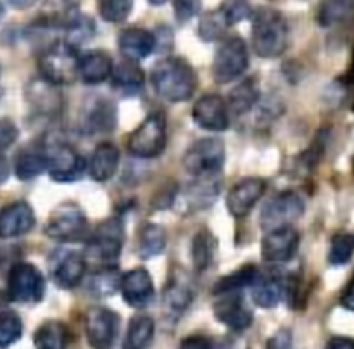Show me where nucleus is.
<instances>
[{"instance_id": "1", "label": "nucleus", "mask_w": 354, "mask_h": 349, "mask_svg": "<svg viewBox=\"0 0 354 349\" xmlns=\"http://www.w3.org/2000/svg\"><path fill=\"white\" fill-rule=\"evenodd\" d=\"M151 79L158 95L169 102L189 100L197 88L196 71L180 57H168L156 64Z\"/></svg>"}, {"instance_id": "2", "label": "nucleus", "mask_w": 354, "mask_h": 349, "mask_svg": "<svg viewBox=\"0 0 354 349\" xmlns=\"http://www.w3.org/2000/svg\"><path fill=\"white\" fill-rule=\"evenodd\" d=\"M289 44V28L279 10L261 9L252 17V47L265 59L280 57Z\"/></svg>"}, {"instance_id": "3", "label": "nucleus", "mask_w": 354, "mask_h": 349, "mask_svg": "<svg viewBox=\"0 0 354 349\" xmlns=\"http://www.w3.org/2000/svg\"><path fill=\"white\" fill-rule=\"evenodd\" d=\"M80 55L76 47L68 41H55L48 45L38 59L40 75L52 85H69L78 79Z\"/></svg>"}, {"instance_id": "4", "label": "nucleus", "mask_w": 354, "mask_h": 349, "mask_svg": "<svg viewBox=\"0 0 354 349\" xmlns=\"http://www.w3.org/2000/svg\"><path fill=\"white\" fill-rule=\"evenodd\" d=\"M121 247H123V225L118 220H106L97 227L92 235L86 258L95 261L99 270L114 268L120 259Z\"/></svg>"}, {"instance_id": "5", "label": "nucleus", "mask_w": 354, "mask_h": 349, "mask_svg": "<svg viewBox=\"0 0 354 349\" xmlns=\"http://www.w3.org/2000/svg\"><path fill=\"white\" fill-rule=\"evenodd\" d=\"M166 147V117L162 113H154L145 117L140 126L131 131L128 138V151L142 159L158 158Z\"/></svg>"}, {"instance_id": "6", "label": "nucleus", "mask_w": 354, "mask_h": 349, "mask_svg": "<svg viewBox=\"0 0 354 349\" xmlns=\"http://www.w3.org/2000/svg\"><path fill=\"white\" fill-rule=\"evenodd\" d=\"M248 66V45L241 37H230L218 47L213 61V78L221 85L232 83L244 75Z\"/></svg>"}, {"instance_id": "7", "label": "nucleus", "mask_w": 354, "mask_h": 349, "mask_svg": "<svg viewBox=\"0 0 354 349\" xmlns=\"http://www.w3.org/2000/svg\"><path fill=\"white\" fill-rule=\"evenodd\" d=\"M225 162V145L220 138H201L183 155V166L194 176L218 175Z\"/></svg>"}, {"instance_id": "8", "label": "nucleus", "mask_w": 354, "mask_h": 349, "mask_svg": "<svg viewBox=\"0 0 354 349\" xmlns=\"http://www.w3.org/2000/svg\"><path fill=\"white\" fill-rule=\"evenodd\" d=\"M304 213L303 197L292 190L277 194L268 200L261 209L259 223L265 232L275 230L280 227H289L294 221L299 220Z\"/></svg>"}, {"instance_id": "9", "label": "nucleus", "mask_w": 354, "mask_h": 349, "mask_svg": "<svg viewBox=\"0 0 354 349\" xmlns=\"http://www.w3.org/2000/svg\"><path fill=\"white\" fill-rule=\"evenodd\" d=\"M7 292L16 303H38L45 292L44 275L37 266L30 263H17L10 268L7 276Z\"/></svg>"}, {"instance_id": "10", "label": "nucleus", "mask_w": 354, "mask_h": 349, "mask_svg": "<svg viewBox=\"0 0 354 349\" xmlns=\"http://www.w3.org/2000/svg\"><path fill=\"white\" fill-rule=\"evenodd\" d=\"M86 218L82 209L73 204L59 206L45 225V234L59 242H73L86 234Z\"/></svg>"}, {"instance_id": "11", "label": "nucleus", "mask_w": 354, "mask_h": 349, "mask_svg": "<svg viewBox=\"0 0 354 349\" xmlns=\"http://www.w3.org/2000/svg\"><path fill=\"white\" fill-rule=\"evenodd\" d=\"M120 328V317L113 310L97 306L85 314V332L93 349H109L114 344Z\"/></svg>"}, {"instance_id": "12", "label": "nucleus", "mask_w": 354, "mask_h": 349, "mask_svg": "<svg viewBox=\"0 0 354 349\" xmlns=\"http://www.w3.org/2000/svg\"><path fill=\"white\" fill-rule=\"evenodd\" d=\"M47 169L55 182H75L85 171V161L69 145L54 142L45 152Z\"/></svg>"}, {"instance_id": "13", "label": "nucleus", "mask_w": 354, "mask_h": 349, "mask_svg": "<svg viewBox=\"0 0 354 349\" xmlns=\"http://www.w3.org/2000/svg\"><path fill=\"white\" fill-rule=\"evenodd\" d=\"M299 249V234L296 228L280 227L266 232L261 242V254L266 263H287L297 254Z\"/></svg>"}, {"instance_id": "14", "label": "nucleus", "mask_w": 354, "mask_h": 349, "mask_svg": "<svg viewBox=\"0 0 354 349\" xmlns=\"http://www.w3.org/2000/svg\"><path fill=\"white\" fill-rule=\"evenodd\" d=\"M192 117L196 124L207 131H225L230 124V111L221 97L209 93L194 104Z\"/></svg>"}, {"instance_id": "15", "label": "nucleus", "mask_w": 354, "mask_h": 349, "mask_svg": "<svg viewBox=\"0 0 354 349\" xmlns=\"http://www.w3.org/2000/svg\"><path fill=\"white\" fill-rule=\"evenodd\" d=\"M214 317L232 330L241 332L251 327L254 314L241 292H225L220 294V299L214 304Z\"/></svg>"}, {"instance_id": "16", "label": "nucleus", "mask_w": 354, "mask_h": 349, "mask_svg": "<svg viewBox=\"0 0 354 349\" xmlns=\"http://www.w3.org/2000/svg\"><path fill=\"white\" fill-rule=\"evenodd\" d=\"M118 287L128 306L137 308V310L151 304L154 297V282L151 279V273L144 268H135L124 273Z\"/></svg>"}, {"instance_id": "17", "label": "nucleus", "mask_w": 354, "mask_h": 349, "mask_svg": "<svg viewBox=\"0 0 354 349\" xmlns=\"http://www.w3.org/2000/svg\"><path fill=\"white\" fill-rule=\"evenodd\" d=\"M266 190V182L263 178H244L232 187L227 197L228 213L235 218H244L251 213Z\"/></svg>"}, {"instance_id": "18", "label": "nucleus", "mask_w": 354, "mask_h": 349, "mask_svg": "<svg viewBox=\"0 0 354 349\" xmlns=\"http://www.w3.org/2000/svg\"><path fill=\"white\" fill-rule=\"evenodd\" d=\"M35 227V213L23 200L9 204L0 211V238H14L28 234Z\"/></svg>"}, {"instance_id": "19", "label": "nucleus", "mask_w": 354, "mask_h": 349, "mask_svg": "<svg viewBox=\"0 0 354 349\" xmlns=\"http://www.w3.org/2000/svg\"><path fill=\"white\" fill-rule=\"evenodd\" d=\"M52 279L61 289H75L86 272V259L80 252H66L50 266Z\"/></svg>"}, {"instance_id": "20", "label": "nucleus", "mask_w": 354, "mask_h": 349, "mask_svg": "<svg viewBox=\"0 0 354 349\" xmlns=\"http://www.w3.org/2000/svg\"><path fill=\"white\" fill-rule=\"evenodd\" d=\"M118 45L124 57L131 59V61H140L154 52L158 40H156L154 33L144 30V28H127L121 31Z\"/></svg>"}, {"instance_id": "21", "label": "nucleus", "mask_w": 354, "mask_h": 349, "mask_svg": "<svg viewBox=\"0 0 354 349\" xmlns=\"http://www.w3.org/2000/svg\"><path fill=\"white\" fill-rule=\"evenodd\" d=\"M113 71V61L109 55L102 50H90L80 55L78 62V78L86 85H99L111 78Z\"/></svg>"}, {"instance_id": "22", "label": "nucleus", "mask_w": 354, "mask_h": 349, "mask_svg": "<svg viewBox=\"0 0 354 349\" xmlns=\"http://www.w3.org/2000/svg\"><path fill=\"white\" fill-rule=\"evenodd\" d=\"M120 166V151L116 145L102 142L93 151L88 164V173L95 182H107L114 176Z\"/></svg>"}, {"instance_id": "23", "label": "nucleus", "mask_w": 354, "mask_h": 349, "mask_svg": "<svg viewBox=\"0 0 354 349\" xmlns=\"http://www.w3.org/2000/svg\"><path fill=\"white\" fill-rule=\"evenodd\" d=\"M111 78H113L114 86L120 92H123L124 95H135V93H138L145 82V75L140 66L137 64V61H131V59L127 57L121 62H118L116 66H113Z\"/></svg>"}, {"instance_id": "24", "label": "nucleus", "mask_w": 354, "mask_h": 349, "mask_svg": "<svg viewBox=\"0 0 354 349\" xmlns=\"http://www.w3.org/2000/svg\"><path fill=\"white\" fill-rule=\"evenodd\" d=\"M259 83L256 78H248L244 82L239 83L235 88H232V92L228 93L227 107L232 114H241L248 113L249 109L256 106V102L259 100Z\"/></svg>"}, {"instance_id": "25", "label": "nucleus", "mask_w": 354, "mask_h": 349, "mask_svg": "<svg viewBox=\"0 0 354 349\" xmlns=\"http://www.w3.org/2000/svg\"><path fill=\"white\" fill-rule=\"evenodd\" d=\"M197 182L192 183L187 190V204H190L189 211H197L207 207L216 199L218 190H220V182L216 175L211 176H197Z\"/></svg>"}, {"instance_id": "26", "label": "nucleus", "mask_w": 354, "mask_h": 349, "mask_svg": "<svg viewBox=\"0 0 354 349\" xmlns=\"http://www.w3.org/2000/svg\"><path fill=\"white\" fill-rule=\"evenodd\" d=\"M35 349H66L68 348V327L62 321H44L35 332Z\"/></svg>"}, {"instance_id": "27", "label": "nucleus", "mask_w": 354, "mask_h": 349, "mask_svg": "<svg viewBox=\"0 0 354 349\" xmlns=\"http://www.w3.org/2000/svg\"><path fill=\"white\" fill-rule=\"evenodd\" d=\"M86 109V124L92 131H111L116 126V106L111 100L95 99Z\"/></svg>"}, {"instance_id": "28", "label": "nucleus", "mask_w": 354, "mask_h": 349, "mask_svg": "<svg viewBox=\"0 0 354 349\" xmlns=\"http://www.w3.org/2000/svg\"><path fill=\"white\" fill-rule=\"evenodd\" d=\"M154 337V320L147 314H137L130 320L124 349H149Z\"/></svg>"}, {"instance_id": "29", "label": "nucleus", "mask_w": 354, "mask_h": 349, "mask_svg": "<svg viewBox=\"0 0 354 349\" xmlns=\"http://www.w3.org/2000/svg\"><path fill=\"white\" fill-rule=\"evenodd\" d=\"M218 242L207 228H201L192 238V263L196 272H204L211 266Z\"/></svg>"}, {"instance_id": "30", "label": "nucleus", "mask_w": 354, "mask_h": 349, "mask_svg": "<svg viewBox=\"0 0 354 349\" xmlns=\"http://www.w3.org/2000/svg\"><path fill=\"white\" fill-rule=\"evenodd\" d=\"M192 289L189 283L178 275H173L169 279L165 290V306L171 314H180L190 306L192 303Z\"/></svg>"}, {"instance_id": "31", "label": "nucleus", "mask_w": 354, "mask_h": 349, "mask_svg": "<svg viewBox=\"0 0 354 349\" xmlns=\"http://www.w3.org/2000/svg\"><path fill=\"white\" fill-rule=\"evenodd\" d=\"M259 272L254 265L242 266V268L235 270V272L228 273L223 279L218 280L214 283V294H225V292H241L245 287H252L259 280Z\"/></svg>"}, {"instance_id": "32", "label": "nucleus", "mask_w": 354, "mask_h": 349, "mask_svg": "<svg viewBox=\"0 0 354 349\" xmlns=\"http://www.w3.org/2000/svg\"><path fill=\"white\" fill-rule=\"evenodd\" d=\"M354 14V0H322L318 7V23L324 28L337 26Z\"/></svg>"}, {"instance_id": "33", "label": "nucleus", "mask_w": 354, "mask_h": 349, "mask_svg": "<svg viewBox=\"0 0 354 349\" xmlns=\"http://www.w3.org/2000/svg\"><path fill=\"white\" fill-rule=\"evenodd\" d=\"M165 247L166 234L162 227L154 223L145 225L140 230V237H138V254H140V258H154V256L161 254Z\"/></svg>"}, {"instance_id": "34", "label": "nucleus", "mask_w": 354, "mask_h": 349, "mask_svg": "<svg viewBox=\"0 0 354 349\" xmlns=\"http://www.w3.org/2000/svg\"><path fill=\"white\" fill-rule=\"evenodd\" d=\"M283 297L282 282L275 279H261L252 285V299L261 308H275Z\"/></svg>"}, {"instance_id": "35", "label": "nucleus", "mask_w": 354, "mask_h": 349, "mask_svg": "<svg viewBox=\"0 0 354 349\" xmlns=\"http://www.w3.org/2000/svg\"><path fill=\"white\" fill-rule=\"evenodd\" d=\"M47 171L45 152H24L16 161V175L19 180H31Z\"/></svg>"}, {"instance_id": "36", "label": "nucleus", "mask_w": 354, "mask_h": 349, "mask_svg": "<svg viewBox=\"0 0 354 349\" xmlns=\"http://www.w3.org/2000/svg\"><path fill=\"white\" fill-rule=\"evenodd\" d=\"M66 31V41L71 44L73 47L76 45H82L85 41H88L92 38V35L95 33V24L90 19L88 16H82V14H76L71 21L68 23V26L64 28Z\"/></svg>"}, {"instance_id": "37", "label": "nucleus", "mask_w": 354, "mask_h": 349, "mask_svg": "<svg viewBox=\"0 0 354 349\" xmlns=\"http://www.w3.org/2000/svg\"><path fill=\"white\" fill-rule=\"evenodd\" d=\"M23 334V321L14 311H0V349L17 342Z\"/></svg>"}, {"instance_id": "38", "label": "nucleus", "mask_w": 354, "mask_h": 349, "mask_svg": "<svg viewBox=\"0 0 354 349\" xmlns=\"http://www.w3.org/2000/svg\"><path fill=\"white\" fill-rule=\"evenodd\" d=\"M354 254V234H337L332 237L328 261L335 266L346 265Z\"/></svg>"}, {"instance_id": "39", "label": "nucleus", "mask_w": 354, "mask_h": 349, "mask_svg": "<svg viewBox=\"0 0 354 349\" xmlns=\"http://www.w3.org/2000/svg\"><path fill=\"white\" fill-rule=\"evenodd\" d=\"M133 7V0H99V12L107 23H121Z\"/></svg>"}, {"instance_id": "40", "label": "nucleus", "mask_w": 354, "mask_h": 349, "mask_svg": "<svg viewBox=\"0 0 354 349\" xmlns=\"http://www.w3.org/2000/svg\"><path fill=\"white\" fill-rule=\"evenodd\" d=\"M228 28L227 19H225L221 10H214V12H207L201 21V37L206 41L220 40L223 37L225 30Z\"/></svg>"}, {"instance_id": "41", "label": "nucleus", "mask_w": 354, "mask_h": 349, "mask_svg": "<svg viewBox=\"0 0 354 349\" xmlns=\"http://www.w3.org/2000/svg\"><path fill=\"white\" fill-rule=\"evenodd\" d=\"M220 10L223 12L228 26L251 16V7L244 0H228V2L223 3V7Z\"/></svg>"}, {"instance_id": "42", "label": "nucleus", "mask_w": 354, "mask_h": 349, "mask_svg": "<svg viewBox=\"0 0 354 349\" xmlns=\"http://www.w3.org/2000/svg\"><path fill=\"white\" fill-rule=\"evenodd\" d=\"M201 10V0H175V17L178 23H187Z\"/></svg>"}, {"instance_id": "43", "label": "nucleus", "mask_w": 354, "mask_h": 349, "mask_svg": "<svg viewBox=\"0 0 354 349\" xmlns=\"http://www.w3.org/2000/svg\"><path fill=\"white\" fill-rule=\"evenodd\" d=\"M17 137H19V130L16 124L7 117L0 120V152L9 149L17 140Z\"/></svg>"}, {"instance_id": "44", "label": "nucleus", "mask_w": 354, "mask_h": 349, "mask_svg": "<svg viewBox=\"0 0 354 349\" xmlns=\"http://www.w3.org/2000/svg\"><path fill=\"white\" fill-rule=\"evenodd\" d=\"M266 349H292V334L287 328L277 332L272 339L268 341V348Z\"/></svg>"}, {"instance_id": "45", "label": "nucleus", "mask_w": 354, "mask_h": 349, "mask_svg": "<svg viewBox=\"0 0 354 349\" xmlns=\"http://www.w3.org/2000/svg\"><path fill=\"white\" fill-rule=\"evenodd\" d=\"M214 344L211 339L203 337V335H190L185 337L180 344V349H213Z\"/></svg>"}, {"instance_id": "46", "label": "nucleus", "mask_w": 354, "mask_h": 349, "mask_svg": "<svg viewBox=\"0 0 354 349\" xmlns=\"http://www.w3.org/2000/svg\"><path fill=\"white\" fill-rule=\"evenodd\" d=\"M341 306L346 308V310H349V311H354V270L351 273V279L348 280L346 287L342 289Z\"/></svg>"}, {"instance_id": "47", "label": "nucleus", "mask_w": 354, "mask_h": 349, "mask_svg": "<svg viewBox=\"0 0 354 349\" xmlns=\"http://www.w3.org/2000/svg\"><path fill=\"white\" fill-rule=\"evenodd\" d=\"M213 349H249L248 341L242 337H235V335H228V337L221 339L218 344H214Z\"/></svg>"}, {"instance_id": "48", "label": "nucleus", "mask_w": 354, "mask_h": 349, "mask_svg": "<svg viewBox=\"0 0 354 349\" xmlns=\"http://www.w3.org/2000/svg\"><path fill=\"white\" fill-rule=\"evenodd\" d=\"M325 349H354V339L351 337H332Z\"/></svg>"}, {"instance_id": "49", "label": "nucleus", "mask_w": 354, "mask_h": 349, "mask_svg": "<svg viewBox=\"0 0 354 349\" xmlns=\"http://www.w3.org/2000/svg\"><path fill=\"white\" fill-rule=\"evenodd\" d=\"M9 175H10L9 161H7V159L3 158L2 154H0V183L7 182V178H9Z\"/></svg>"}, {"instance_id": "50", "label": "nucleus", "mask_w": 354, "mask_h": 349, "mask_svg": "<svg viewBox=\"0 0 354 349\" xmlns=\"http://www.w3.org/2000/svg\"><path fill=\"white\" fill-rule=\"evenodd\" d=\"M9 2L14 9H28V7L33 6L37 0H9Z\"/></svg>"}, {"instance_id": "51", "label": "nucleus", "mask_w": 354, "mask_h": 349, "mask_svg": "<svg viewBox=\"0 0 354 349\" xmlns=\"http://www.w3.org/2000/svg\"><path fill=\"white\" fill-rule=\"evenodd\" d=\"M149 2H151L152 6H162V3H166L168 0H149Z\"/></svg>"}, {"instance_id": "52", "label": "nucleus", "mask_w": 354, "mask_h": 349, "mask_svg": "<svg viewBox=\"0 0 354 349\" xmlns=\"http://www.w3.org/2000/svg\"><path fill=\"white\" fill-rule=\"evenodd\" d=\"M3 16V7H2V3H0V17Z\"/></svg>"}]
</instances>
